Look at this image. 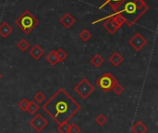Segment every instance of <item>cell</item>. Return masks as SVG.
<instances>
[{
  "label": "cell",
  "instance_id": "cell-6",
  "mask_svg": "<svg viewBox=\"0 0 158 133\" xmlns=\"http://www.w3.org/2000/svg\"><path fill=\"white\" fill-rule=\"evenodd\" d=\"M74 91L82 98V99H87L90 94H92V93H94L95 91L94 86L90 83V81L87 79H82L75 87H74Z\"/></svg>",
  "mask_w": 158,
  "mask_h": 133
},
{
  "label": "cell",
  "instance_id": "cell-21",
  "mask_svg": "<svg viewBox=\"0 0 158 133\" xmlns=\"http://www.w3.org/2000/svg\"><path fill=\"white\" fill-rule=\"evenodd\" d=\"M69 122H63L61 124H58L57 126V131L59 133H69Z\"/></svg>",
  "mask_w": 158,
  "mask_h": 133
},
{
  "label": "cell",
  "instance_id": "cell-12",
  "mask_svg": "<svg viewBox=\"0 0 158 133\" xmlns=\"http://www.w3.org/2000/svg\"><path fill=\"white\" fill-rule=\"evenodd\" d=\"M148 131L147 126L141 120H138L132 127L131 131L133 133H146Z\"/></svg>",
  "mask_w": 158,
  "mask_h": 133
},
{
  "label": "cell",
  "instance_id": "cell-5",
  "mask_svg": "<svg viewBox=\"0 0 158 133\" xmlns=\"http://www.w3.org/2000/svg\"><path fill=\"white\" fill-rule=\"evenodd\" d=\"M118 82V81L109 72H106L105 74H103L96 81V85L102 89L104 92L107 93L110 92L113 87Z\"/></svg>",
  "mask_w": 158,
  "mask_h": 133
},
{
  "label": "cell",
  "instance_id": "cell-9",
  "mask_svg": "<svg viewBox=\"0 0 158 133\" xmlns=\"http://www.w3.org/2000/svg\"><path fill=\"white\" fill-rule=\"evenodd\" d=\"M29 54L34 60H39L44 55V50L40 45L35 44L32 48L30 49Z\"/></svg>",
  "mask_w": 158,
  "mask_h": 133
},
{
  "label": "cell",
  "instance_id": "cell-2",
  "mask_svg": "<svg viewBox=\"0 0 158 133\" xmlns=\"http://www.w3.org/2000/svg\"><path fill=\"white\" fill-rule=\"evenodd\" d=\"M149 9L144 0H123L115 9V15L120 17L124 22L131 27Z\"/></svg>",
  "mask_w": 158,
  "mask_h": 133
},
{
  "label": "cell",
  "instance_id": "cell-19",
  "mask_svg": "<svg viewBox=\"0 0 158 133\" xmlns=\"http://www.w3.org/2000/svg\"><path fill=\"white\" fill-rule=\"evenodd\" d=\"M56 57H57L58 62H63L68 57L67 53L62 48H59L58 50H56Z\"/></svg>",
  "mask_w": 158,
  "mask_h": 133
},
{
  "label": "cell",
  "instance_id": "cell-8",
  "mask_svg": "<svg viewBox=\"0 0 158 133\" xmlns=\"http://www.w3.org/2000/svg\"><path fill=\"white\" fill-rule=\"evenodd\" d=\"M129 44L137 51H141L146 44H147V40L141 34V33H136L135 35H133L130 40H129Z\"/></svg>",
  "mask_w": 158,
  "mask_h": 133
},
{
  "label": "cell",
  "instance_id": "cell-11",
  "mask_svg": "<svg viewBox=\"0 0 158 133\" xmlns=\"http://www.w3.org/2000/svg\"><path fill=\"white\" fill-rule=\"evenodd\" d=\"M13 32V28L8 25L6 22H2L0 24V35L3 37V38H7L8 35H10V33Z\"/></svg>",
  "mask_w": 158,
  "mask_h": 133
},
{
  "label": "cell",
  "instance_id": "cell-7",
  "mask_svg": "<svg viewBox=\"0 0 158 133\" xmlns=\"http://www.w3.org/2000/svg\"><path fill=\"white\" fill-rule=\"evenodd\" d=\"M30 125L34 129L35 131L41 132L47 125L48 121L47 119L41 114H36L30 121Z\"/></svg>",
  "mask_w": 158,
  "mask_h": 133
},
{
  "label": "cell",
  "instance_id": "cell-22",
  "mask_svg": "<svg viewBox=\"0 0 158 133\" xmlns=\"http://www.w3.org/2000/svg\"><path fill=\"white\" fill-rule=\"evenodd\" d=\"M95 122L99 125V126H104L106 122H107V118H106L105 115L103 114H100L96 117L95 118Z\"/></svg>",
  "mask_w": 158,
  "mask_h": 133
},
{
  "label": "cell",
  "instance_id": "cell-17",
  "mask_svg": "<svg viewBox=\"0 0 158 133\" xmlns=\"http://www.w3.org/2000/svg\"><path fill=\"white\" fill-rule=\"evenodd\" d=\"M79 37L83 41V42H87L91 39L92 37V33L89 31V30L87 29H84L81 31V33L79 34Z\"/></svg>",
  "mask_w": 158,
  "mask_h": 133
},
{
  "label": "cell",
  "instance_id": "cell-24",
  "mask_svg": "<svg viewBox=\"0 0 158 133\" xmlns=\"http://www.w3.org/2000/svg\"><path fill=\"white\" fill-rule=\"evenodd\" d=\"M113 91H114V93L117 94V95H120L121 94H123L124 93V91H125V89H124V87L119 83V82H118L114 87H113V89H112Z\"/></svg>",
  "mask_w": 158,
  "mask_h": 133
},
{
  "label": "cell",
  "instance_id": "cell-18",
  "mask_svg": "<svg viewBox=\"0 0 158 133\" xmlns=\"http://www.w3.org/2000/svg\"><path fill=\"white\" fill-rule=\"evenodd\" d=\"M123 0H105V4L101 6V8L104 6H106V4H108L110 6H111V8H112V10L113 11H115V9L117 8V6L122 2Z\"/></svg>",
  "mask_w": 158,
  "mask_h": 133
},
{
  "label": "cell",
  "instance_id": "cell-14",
  "mask_svg": "<svg viewBox=\"0 0 158 133\" xmlns=\"http://www.w3.org/2000/svg\"><path fill=\"white\" fill-rule=\"evenodd\" d=\"M45 60L52 66H56L57 63H58V60H57V57H56V51L55 50H52L50 51L46 56H45Z\"/></svg>",
  "mask_w": 158,
  "mask_h": 133
},
{
  "label": "cell",
  "instance_id": "cell-10",
  "mask_svg": "<svg viewBox=\"0 0 158 133\" xmlns=\"http://www.w3.org/2000/svg\"><path fill=\"white\" fill-rule=\"evenodd\" d=\"M60 23L67 29L70 28L74 23H75V19L70 15L69 13H66L61 19H60Z\"/></svg>",
  "mask_w": 158,
  "mask_h": 133
},
{
  "label": "cell",
  "instance_id": "cell-1",
  "mask_svg": "<svg viewBox=\"0 0 158 133\" xmlns=\"http://www.w3.org/2000/svg\"><path fill=\"white\" fill-rule=\"evenodd\" d=\"M81 109V105L64 88L58 89L43 106V110L57 124L69 122Z\"/></svg>",
  "mask_w": 158,
  "mask_h": 133
},
{
  "label": "cell",
  "instance_id": "cell-13",
  "mask_svg": "<svg viewBox=\"0 0 158 133\" xmlns=\"http://www.w3.org/2000/svg\"><path fill=\"white\" fill-rule=\"evenodd\" d=\"M109 61L112 65H114L115 67H118L123 61H124V58L122 56H120L118 52H115L112 56H110L109 57Z\"/></svg>",
  "mask_w": 158,
  "mask_h": 133
},
{
  "label": "cell",
  "instance_id": "cell-27",
  "mask_svg": "<svg viewBox=\"0 0 158 133\" xmlns=\"http://www.w3.org/2000/svg\"><path fill=\"white\" fill-rule=\"evenodd\" d=\"M0 79H1V74H0Z\"/></svg>",
  "mask_w": 158,
  "mask_h": 133
},
{
  "label": "cell",
  "instance_id": "cell-4",
  "mask_svg": "<svg viewBox=\"0 0 158 133\" xmlns=\"http://www.w3.org/2000/svg\"><path fill=\"white\" fill-rule=\"evenodd\" d=\"M106 19V20L104 22L103 26H104V28H105L109 33H111V34H114L115 32H117L118 30H119L120 27L125 23L124 20H123L120 17H118V16H117V15H115V14H114V15H111V16H109V17H107V18H103V19H101L95 20V21L93 22V23L95 24V23H97V22H99V21H101V20Z\"/></svg>",
  "mask_w": 158,
  "mask_h": 133
},
{
  "label": "cell",
  "instance_id": "cell-26",
  "mask_svg": "<svg viewBox=\"0 0 158 133\" xmlns=\"http://www.w3.org/2000/svg\"><path fill=\"white\" fill-rule=\"evenodd\" d=\"M81 132V128L76 124V123H72L69 126V133H80Z\"/></svg>",
  "mask_w": 158,
  "mask_h": 133
},
{
  "label": "cell",
  "instance_id": "cell-20",
  "mask_svg": "<svg viewBox=\"0 0 158 133\" xmlns=\"http://www.w3.org/2000/svg\"><path fill=\"white\" fill-rule=\"evenodd\" d=\"M38 110H39V106H38V105L36 104V102H34V101H30V105H29V106H28L27 111H28L31 115H33V114H35Z\"/></svg>",
  "mask_w": 158,
  "mask_h": 133
},
{
  "label": "cell",
  "instance_id": "cell-16",
  "mask_svg": "<svg viewBox=\"0 0 158 133\" xmlns=\"http://www.w3.org/2000/svg\"><path fill=\"white\" fill-rule=\"evenodd\" d=\"M17 47H18L20 51L25 52L26 50L29 49V47H30V43H29L27 40H25V39H21V40L17 44Z\"/></svg>",
  "mask_w": 158,
  "mask_h": 133
},
{
  "label": "cell",
  "instance_id": "cell-25",
  "mask_svg": "<svg viewBox=\"0 0 158 133\" xmlns=\"http://www.w3.org/2000/svg\"><path fill=\"white\" fill-rule=\"evenodd\" d=\"M34 102L38 103V104H42L44 102L45 100V95L42 93V92H38L35 95H34Z\"/></svg>",
  "mask_w": 158,
  "mask_h": 133
},
{
  "label": "cell",
  "instance_id": "cell-3",
  "mask_svg": "<svg viewBox=\"0 0 158 133\" xmlns=\"http://www.w3.org/2000/svg\"><path fill=\"white\" fill-rule=\"evenodd\" d=\"M38 19L29 10H25L15 21V24L26 34L30 33L38 25Z\"/></svg>",
  "mask_w": 158,
  "mask_h": 133
},
{
  "label": "cell",
  "instance_id": "cell-23",
  "mask_svg": "<svg viewBox=\"0 0 158 133\" xmlns=\"http://www.w3.org/2000/svg\"><path fill=\"white\" fill-rule=\"evenodd\" d=\"M29 105H30V101L27 98H24L19 103V108H20L22 111H27Z\"/></svg>",
  "mask_w": 158,
  "mask_h": 133
},
{
  "label": "cell",
  "instance_id": "cell-15",
  "mask_svg": "<svg viewBox=\"0 0 158 133\" xmlns=\"http://www.w3.org/2000/svg\"><path fill=\"white\" fill-rule=\"evenodd\" d=\"M91 63L95 67V68H99L103 65L104 63V58L99 55V54H96L93 56V58L91 59Z\"/></svg>",
  "mask_w": 158,
  "mask_h": 133
}]
</instances>
